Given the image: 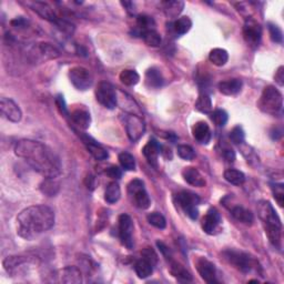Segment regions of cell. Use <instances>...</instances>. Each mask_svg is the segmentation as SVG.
<instances>
[{"mask_svg":"<svg viewBox=\"0 0 284 284\" xmlns=\"http://www.w3.org/2000/svg\"><path fill=\"white\" fill-rule=\"evenodd\" d=\"M15 154L45 178H57L61 173L63 167L59 157L41 142L20 140L15 146Z\"/></svg>","mask_w":284,"mask_h":284,"instance_id":"6da1fadb","label":"cell"},{"mask_svg":"<svg viewBox=\"0 0 284 284\" xmlns=\"http://www.w3.org/2000/svg\"><path fill=\"white\" fill-rule=\"evenodd\" d=\"M55 224V212L47 205H32L17 217V233L26 240H32L50 230Z\"/></svg>","mask_w":284,"mask_h":284,"instance_id":"7a4b0ae2","label":"cell"},{"mask_svg":"<svg viewBox=\"0 0 284 284\" xmlns=\"http://www.w3.org/2000/svg\"><path fill=\"white\" fill-rule=\"evenodd\" d=\"M257 215L264 225L265 234L268 235L269 241L275 248H281L282 242V223L277 211L271 202L262 200L257 203Z\"/></svg>","mask_w":284,"mask_h":284,"instance_id":"3957f363","label":"cell"},{"mask_svg":"<svg viewBox=\"0 0 284 284\" xmlns=\"http://www.w3.org/2000/svg\"><path fill=\"white\" fill-rule=\"evenodd\" d=\"M259 107L262 111L269 115H279L283 108L282 94L273 86L265 87L259 100Z\"/></svg>","mask_w":284,"mask_h":284,"instance_id":"277c9868","label":"cell"},{"mask_svg":"<svg viewBox=\"0 0 284 284\" xmlns=\"http://www.w3.org/2000/svg\"><path fill=\"white\" fill-rule=\"evenodd\" d=\"M26 57L32 63H42L59 57V51L55 46L48 42L34 43L26 51Z\"/></svg>","mask_w":284,"mask_h":284,"instance_id":"5b68a950","label":"cell"},{"mask_svg":"<svg viewBox=\"0 0 284 284\" xmlns=\"http://www.w3.org/2000/svg\"><path fill=\"white\" fill-rule=\"evenodd\" d=\"M223 256L231 265H233L235 269L244 273L251 272L253 269H255L257 266L254 257H252L248 253L237 250H226L223 252Z\"/></svg>","mask_w":284,"mask_h":284,"instance_id":"8992f818","label":"cell"},{"mask_svg":"<svg viewBox=\"0 0 284 284\" xmlns=\"http://www.w3.org/2000/svg\"><path fill=\"white\" fill-rule=\"evenodd\" d=\"M128 193L139 209L146 210L150 207L151 200L146 191L143 181L139 180V179H134V180L131 181L128 185Z\"/></svg>","mask_w":284,"mask_h":284,"instance_id":"52a82bcc","label":"cell"},{"mask_svg":"<svg viewBox=\"0 0 284 284\" xmlns=\"http://www.w3.org/2000/svg\"><path fill=\"white\" fill-rule=\"evenodd\" d=\"M95 99L97 101L107 109H115L118 103L117 91L110 82L101 81L95 89Z\"/></svg>","mask_w":284,"mask_h":284,"instance_id":"ba28073f","label":"cell"},{"mask_svg":"<svg viewBox=\"0 0 284 284\" xmlns=\"http://www.w3.org/2000/svg\"><path fill=\"white\" fill-rule=\"evenodd\" d=\"M178 204L182 208L186 215L189 216L192 220H195L199 216L198 205L200 203V198L198 194L192 193L189 191H182L177 194Z\"/></svg>","mask_w":284,"mask_h":284,"instance_id":"9c48e42d","label":"cell"},{"mask_svg":"<svg viewBox=\"0 0 284 284\" xmlns=\"http://www.w3.org/2000/svg\"><path fill=\"white\" fill-rule=\"evenodd\" d=\"M69 78L76 89L85 91L93 86V76L88 69L80 65L73 67L69 70Z\"/></svg>","mask_w":284,"mask_h":284,"instance_id":"30bf717a","label":"cell"},{"mask_svg":"<svg viewBox=\"0 0 284 284\" xmlns=\"http://www.w3.org/2000/svg\"><path fill=\"white\" fill-rule=\"evenodd\" d=\"M243 37L249 46L254 48L259 46L262 38V27L252 17H248L246 19L243 26Z\"/></svg>","mask_w":284,"mask_h":284,"instance_id":"8fae6325","label":"cell"},{"mask_svg":"<svg viewBox=\"0 0 284 284\" xmlns=\"http://www.w3.org/2000/svg\"><path fill=\"white\" fill-rule=\"evenodd\" d=\"M118 225H119V238L121 243L131 250L133 248V222L131 217L126 215H121L118 220Z\"/></svg>","mask_w":284,"mask_h":284,"instance_id":"7c38bea8","label":"cell"},{"mask_svg":"<svg viewBox=\"0 0 284 284\" xmlns=\"http://www.w3.org/2000/svg\"><path fill=\"white\" fill-rule=\"evenodd\" d=\"M126 130L129 139L132 142L138 141L142 137L146 130V125L142 118L137 115H128L125 119Z\"/></svg>","mask_w":284,"mask_h":284,"instance_id":"4fadbf2b","label":"cell"},{"mask_svg":"<svg viewBox=\"0 0 284 284\" xmlns=\"http://www.w3.org/2000/svg\"><path fill=\"white\" fill-rule=\"evenodd\" d=\"M0 112L3 118L11 122H19L23 118V112L14 100L2 97L0 99Z\"/></svg>","mask_w":284,"mask_h":284,"instance_id":"5bb4252c","label":"cell"},{"mask_svg":"<svg viewBox=\"0 0 284 284\" xmlns=\"http://www.w3.org/2000/svg\"><path fill=\"white\" fill-rule=\"evenodd\" d=\"M195 266L199 274L201 275V278H202L205 282L209 284L218 283L216 265L213 264L211 261L205 259V257H199L195 262Z\"/></svg>","mask_w":284,"mask_h":284,"instance_id":"9a60e30c","label":"cell"},{"mask_svg":"<svg viewBox=\"0 0 284 284\" xmlns=\"http://www.w3.org/2000/svg\"><path fill=\"white\" fill-rule=\"evenodd\" d=\"M221 223V216L220 212L216 208H210L208 210L207 215L203 217L201 225H202L203 231L207 234H213L219 228Z\"/></svg>","mask_w":284,"mask_h":284,"instance_id":"2e32d148","label":"cell"},{"mask_svg":"<svg viewBox=\"0 0 284 284\" xmlns=\"http://www.w3.org/2000/svg\"><path fill=\"white\" fill-rule=\"evenodd\" d=\"M142 154L151 165H154L155 168L158 167V158L161 154V146L157 140H149V141L146 143V146L143 147Z\"/></svg>","mask_w":284,"mask_h":284,"instance_id":"e0dca14e","label":"cell"},{"mask_svg":"<svg viewBox=\"0 0 284 284\" xmlns=\"http://www.w3.org/2000/svg\"><path fill=\"white\" fill-rule=\"evenodd\" d=\"M81 139H82V141L85 142V145L87 147V149H88V151L90 152V155L93 156L95 160L102 161L108 158L109 157L108 151L104 149L103 147L100 146L95 140L88 137V135H82Z\"/></svg>","mask_w":284,"mask_h":284,"instance_id":"ac0fdd59","label":"cell"},{"mask_svg":"<svg viewBox=\"0 0 284 284\" xmlns=\"http://www.w3.org/2000/svg\"><path fill=\"white\" fill-rule=\"evenodd\" d=\"M28 6L32 8L34 12H37L41 18L46 19L48 21H51V23H55V24L58 21V17L56 16L54 9H52L48 3L42 2V1H32V2H28Z\"/></svg>","mask_w":284,"mask_h":284,"instance_id":"d6986e66","label":"cell"},{"mask_svg":"<svg viewBox=\"0 0 284 284\" xmlns=\"http://www.w3.org/2000/svg\"><path fill=\"white\" fill-rule=\"evenodd\" d=\"M182 177L183 179H185V181L187 183H189V185L192 187L202 188L207 185V182H205V179L203 178L202 174L199 172V170H196L193 167H188L183 169Z\"/></svg>","mask_w":284,"mask_h":284,"instance_id":"ffe728a7","label":"cell"},{"mask_svg":"<svg viewBox=\"0 0 284 284\" xmlns=\"http://www.w3.org/2000/svg\"><path fill=\"white\" fill-rule=\"evenodd\" d=\"M192 134H193L196 141L202 143V145H208L211 140V131L210 126L204 121H199L192 128Z\"/></svg>","mask_w":284,"mask_h":284,"instance_id":"44dd1931","label":"cell"},{"mask_svg":"<svg viewBox=\"0 0 284 284\" xmlns=\"http://www.w3.org/2000/svg\"><path fill=\"white\" fill-rule=\"evenodd\" d=\"M60 281L63 283L79 284L82 282L80 270L77 266H65L60 271Z\"/></svg>","mask_w":284,"mask_h":284,"instance_id":"7402d4cb","label":"cell"},{"mask_svg":"<svg viewBox=\"0 0 284 284\" xmlns=\"http://www.w3.org/2000/svg\"><path fill=\"white\" fill-rule=\"evenodd\" d=\"M70 118L73 124H75L77 126H79L80 129L87 130L90 126L91 124V117L90 113L86 110V109H76L71 112L70 115Z\"/></svg>","mask_w":284,"mask_h":284,"instance_id":"603a6c76","label":"cell"},{"mask_svg":"<svg viewBox=\"0 0 284 284\" xmlns=\"http://www.w3.org/2000/svg\"><path fill=\"white\" fill-rule=\"evenodd\" d=\"M163 12L169 18H176L181 14L183 8H185V2L179 1V0H169V1L161 2Z\"/></svg>","mask_w":284,"mask_h":284,"instance_id":"cb8c5ba5","label":"cell"},{"mask_svg":"<svg viewBox=\"0 0 284 284\" xmlns=\"http://www.w3.org/2000/svg\"><path fill=\"white\" fill-rule=\"evenodd\" d=\"M242 89V81L240 79H230L219 84V90L225 95H234Z\"/></svg>","mask_w":284,"mask_h":284,"instance_id":"d4e9b609","label":"cell"},{"mask_svg":"<svg viewBox=\"0 0 284 284\" xmlns=\"http://www.w3.org/2000/svg\"><path fill=\"white\" fill-rule=\"evenodd\" d=\"M231 213L234 217L235 220H238L241 223H244L247 225H251L254 221V217H253V213L249 210L244 209L243 207H240V205H235L232 209H231Z\"/></svg>","mask_w":284,"mask_h":284,"instance_id":"484cf974","label":"cell"},{"mask_svg":"<svg viewBox=\"0 0 284 284\" xmlns=\"http://www.w3.org/2000/svg\"><path fill=\"white\" fill-rule=\"evenodd\" d=\"M146 84L149 88H160L163 85V77L159 69L150 68L146 72Z\"/></svg>","mask_w":284,"mask_h":284,"instance_id":"4316f807","label":"cell"},{"mask_svg":"<svg viewBox=\"0 0 284 284\" xmlns=\"http://www.w3.org/2000/svg\"><path fill=\"white\" fill-rule=\"evenodd\" d=\"M170 273H171L177 280H179V281L188 282L192 280V277L189 271L185 269V266L181 265L179 262H176V261L170 262Z\"/></svg>","mask_w":284,"mask_h":284,"instance_id":"83f0119b","label":"cell"},{"mask_svg":"<svg viewBox=\"0 0 284 284\" xmlns=\"http://www.w3.org/2000/svg\"><path fill=\"white\" fill-rule=\"evenodd\" d=\"M209 60L210 63H212L217 67H222L229 60V54L225 49L222 48H215L210 51L209 54Z\"/></svg>","mask_w":284,"mask_h":284,"instance_id":"f1b7e54d","label":"cell"},{"mask_svg":"<svg viewBox=\"0 0 284 284\" xmlns=\"http://www.w3.org/2000/svg\"><path fill=\"white\" fill-rule=\"evenodd\" d=\"M121 196V190L120 187L117 182H110L107 187L106 192H104V200L107 201L108 203H116L119 201Z\"/></svg>","mask_w":284,"mask_h":284,"instance_id":"f546056e","label":"cell"},{"mask_svg":"<svg viewBox=\"0 0 284 284\" xmlns=\"http://www.w3.org/2000/svg\"><path fill=\"white\" fill-rule=\"evenodd\" d=\"M134 271L137 273L138 278L140 279H147L148 277H150L154 272V265H152L150 262H148L145 259L139 260L134 265Z\"/></svg>","mask_w":284,"mask_h":284,"instance_id":"4dcf8cb0","label":"cell"},{"mask_svg":"<svg viewBox=\"0 0 284 284\" xmlns=\"http://www.w3.org/2000/svg\"><path fill=\"white\" fill-rule=\"evenodd\" d=\"M119 79L125 86L132 87V86H135L138 84L139 80H140V76H139V73L135 71V70L125 69L120 72Z\"/></svg>","mask_w":284,"mask_h":284,"instance_id":"1f68e13d","label":"cell"},{"mask_svg":"<svg viewBox=\"0 0 284 284\" xmlns=\"http://www.w3.org/2000/svg\"><path fill=\"white\" fill-rule=\"evenodd\" d=\"M224 179L231 185L241 186L246 181V176L244 173L239 171L237 169H228L224 171Z\"/></svg>","mask_w":284,"mask_h":284,"instance_id":"d6a6232c","label":"cell"},{"mask_svg":"<svg viewBox=\"0 0 284 284\" xmlns=\"http://www.w3.org/2000/svg\"><path fill=\"white\" fill-rule=\"evenodd\" d=\"M192 27V21L189 17H181V18L177 19L172 25L173 32L177 34H185L187 33Z\"/></svg>","mask_w":284,"mask_h":284,"instance_id":"836d02e7","label":"cell"},{"mask_svg":"<svg viewBox=\"0 0 284 284\" xmlns=\"http://www.w3.org/2000/svg\"><path fill=\"white\" fill-rule=\"evenodd\" d=\"M137 26L140 34L141 32H148V30H154L156 24L152 17L147 15H139L137 17Z\"/></svg>","mask_w":284,"mask_h":284,"instance_id":"e575fe53","label":"cell"},{"mask_svg":"<svg viewBox=\"0 0 284 284\" xmlns=\"http://www.w3.org/2000/svg\"><path fill=\"white\" fill-rule=\"evenodd\" d=\"M195 109L202 113H210L212 111V101L211 98L207 94H202L199 95L195 102Z\"/></svg>","mask_w":284,"mask_h":284,"instance_id":"d590c367","label":"cell"},{"mask_svg":"<svg viewBox=\"0 0 284 284\" xmlns=\"http://www.w3.org/2000/svg\"><path fill=\"white\" fill-rule=\"evenodd\" d=\"M140 36L142 37V39L145 40V42L148 46L159 47L161 45V37H160V34L156 32V29L141 32L140 33Z\"/></svg>","mask_w":284,"mask_h":284,"instance_id":"8d00e7d4","label":"cell"},{"mask_svg":"<svg viewBox=\"0 0 284 284\" xmlns=\"http://www.w3.org/2000/svg\"><path fill=\"white\" fill-rule=\"evenodd\" d=\"M40 188L43 193H46L49 196H52L58 192L59 185H58V182L55 181V178H46V180L42 182Z\"/></svg>","mask_w":284,"mask_h":284,"instance_id":"74e56055","label":"cell"},{"mask_svg":"<svg viewBox=\"0 0 284 284\" xmlns=\"http://www.w3.org/2000/svg\"><path fill=\"white\" fill-rule=\"evenodd\" d=\"M119 162L121 167L126 170V171H133L135 169L134 157L130 155L129 152H121L119 155Z\"/></svg>","mask_w":284,"mask_h":284,"instance_id":"f35d334b","label":"cell"},{"mask_svg":"<svg viewBox=\"0 0 284 284\" xmlns=\"http://www.w3.org/2000/svg\"><path fill=\"white\" fill-rule=\"evenodd\" d=\"M148 222L151 225H154L155 228L163 230L165 226H167V221H165V218L161 215L159 212H152L150 215H148L147 217Z\"/></svg>","mask_w":284,"mask_h":284,"instance_id":"ab89813d","label":"cell"},{"mask_svg":"<svg viewBox=\"0 0 284 284\" xmlns=\"http://www.w3.org/2000/svg\"><path fill=\"white\" fill-rule=\"evenodd\" d=\"M211 119L218 126H223L228 122V113L222 109H217L212 112Z\"/></svg>","mask_w":284,"mask_h":284,"instance_id":"60d3db41","label":"cell"},{"mask_svg":"<svg viewBox=\"0 0 284 284\" xmlns=\"http://www.w3.org/2000/svg\"><path fill=\"white\" fill-rule=\"evenodd\" d=\"M177 152H178V156L180 157L181 159L187 160V161H190V160H192V159H193L194 157H195L194 150L192 149V147L188 146V145H180V146H178Z\"/></svg>","mask_w":284,"mask_h":284,"instance_id":"b9f144b4","label":"cell"},{"mask_svg":"<svg viewBox=\"0 0 284 284\" xmlns=\"http://www.w3.org/2000/svg\"><path fill=\"white\" fill-rule=\"evenodd\" d=\"M244 137H246V135H244V131L240 126H234V128L231 130L230 139L235 145H241V143H243Z\"/></svg>","mask_w":284,"mask_h":284,"instance_id":"7bdbcfd3","label":"cell"},{"mask_svg":"<svg viewBox=\"0 0 284 284\" xmlns=\"http://www.w3.org/2000/svg\"><path fill=\"white\" fill-rule=\"evenodd\" d=\"M269 26V32H270V37L272 39V41L281 43L283 40V33L282 30L280 29L279 26L274 25V24H268Z\"/></svg>","mask_w":284,"mask_h":284,"instance_id":"ee69618b","label":"cell"},{"mask_svg":"<svg viewBox=\"0 0 284 284\" xmlns=\"http://www.w3.org/2000/svg\"><path fill=\"white\" fill-rule=\"evenodd\" d=\"M272 192L274 195V199L277 201L280 207H283L284 204V188L281 183H275L272 185Z\"/></svg>","mask_w":284,"mask_h":284,"instance_id":"f6af8a7d","label":"cell"},{"mask_svg":"<svg viewBox=\"0 0 284 284\" xmlns=\"http://www.w3.org/2000/svg\"><path fill=\"white\" fill-rule=\"evenodd\" d=\"M141 255H142V259H145L148 262H150V263L154 266L157 264V262H158V255H157V253L155 252V250L152 248L143 249L142 252H141Z\"/></svg>","mask_w":284,"mask_h":284,"instance_id":"bcb514c9","label":"cell"},{"mask_svg":"<svg viewBox=\"0 0 284 284\" xmlns=\"http://www.w3.org/2000/svg\"><path fill=\"white\" fill-rule=\"evenodd\" d=\"M106 173H107V176H109L112 179H116V180H118V179H120L121 176H122L121 169L116 167V165H111L110 168H108L106 170Z\"/></svg>","mask_w":284,"mask_h":284,"instance_id":"7dc6e473","label":"cell"},{"mask_svg":"<svg viewBox=\"0 0 284 284\" xmlns=\"http://www.w3.org/2000/svg\"><path fill=\"white\" fill-rule=\"evenodd\" d=\"M56 104H57V106H58L59 110H60L61 113H63V115H65V116L68 115L67 106H65L64 99H63V95H57V98H56Z\"/></svg>","mask_w":284,"mask_h":284,"instance_id":"c3c4849f","label":"cell"},{"mask_svg":"<svg viewBox=\"0 0 284 284\" xmlns=\"http://www.w3.org/2000/svg\"><path fill=\"white\" fill-rule=\"evenodd\" d=\"M275 81H277L281 87L284 85V67L283 65H281V67L278 69V71L275 72Z\"/></svg>","mask_w":284,"mask_h":284,"instance_id":"681fc988","label":"cell"},{"mask_svg":"<svg viewBox=\"0 0 284 284\" xmlns=\"http://www.w3.org/2000/svg\"><path fill=\"white\" fill-rule=\"evenodd\" d=\"M223 157L226 161H229V162H233L235 160V154L232 149H225L223 152Z\"/></svg>","mask_w":284,"mask_h":284,"instance_id":"f907efd6","label":"cell"},{"mask_svg":"<svg viewBox=\"0 0 284 284\" xmlns=\"http://www.w3.org/2000/svg\"><path fill=\"white\" fill-rule=\"evenodd\" d=\"M157 246H158V248L160 249V251L162 252V254L165 257H167V259H169V257H171V255H170V250H169L167 246H164L162 242H157Z\"/></svg>","mask_w":284,"mask_h":284,"instance_id":"816d5d0a","label":"cell"},{"mask_svg":"<svg viewBox=\"0 0 284 284\" xmlns=\"http://www.w3.org/2000/svg\"><path fill=\"white\" fill-rule=\"evenodd\" d=\"M86 182H87V187L90 188V189H94L95 188V177L88 176L86 179Z\"/></svg>","mask_w":284,"mask_h":284,"instance_id":"f5cc1de1","label":"cell"},{"mask_svg":"<svg viewBox=\"0 0 284 284\" xmlns=\"http://www.w3.org/2000/svg\"><path fill=\"white\" fill-rule=\"evenodd\" d=\"M121 5L124 6L125 8H126V10L128 11H133L134 9V5H133V2H130V1H122L121 2Z\"/></svg>","mask_w":284,"mask_h":284,"instance_id":"db71d44e","label":"cell"}]
</instances>
